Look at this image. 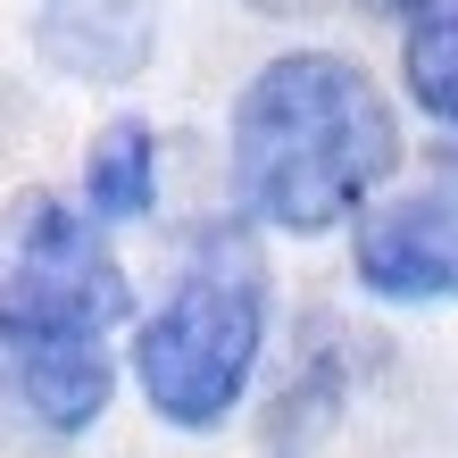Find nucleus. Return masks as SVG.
Here are the masks:
<instances>
[{"instance_id": "nucleus-1", "label": "nucleus", "mask_w": 458, "mask_h": 458, "mask_svg": "<svg viewBox=\"0 0 458 458\" xmlns=\"http://www.w3.org/2000/svg\"><path fill=\"white\" fill-rule=\"evenodd\" d=\"M400 175V117L342 50H284L233 100V192L250 225L334 233Z\"/></svg>"}, {"instance_id": "nucleus-2", "label": "nucleus", "mask_w": 458, "mask_h": 458, "mask_svg": "<svg viewBox=\"0 0 458 458\" xmlns=\"http://www.w3.org/2000/svg\"><path fill=\"white\" fill-rule=\"evenodd\" d=\"M267 350V259L242 225L192 242L175 292L133 326V384L175 434H217Z\"/></svg>"}, {"instance_id": "nucleus-3", "label": "nucleus", "mask_w": 458, "mask_h": 458, "mask_svg": "<svg viewBox=\"0 0 458 458\" xmlns=\"http://www.w3.org/2000/svg\"><path fill=\"white\" fill-rule=\"evenodd\" d=\"M125 317H133V284L75 200L25 192L0 208V334L100 342Z\"/></svg>"}, {"instance_id": "nucleus-4", "label": "nucleus", "mask_w": 458, "mask_h": 458, "mask_svg": "<svg viewBox=\"0 0 458 458\" xmlns=\"http://www.w3.org/2000/svg\"><path fill=\"white\" fill-rule=\"evenodd\" d=\"M350 259H359V284L375 292V301H409V309L458 301V200L450 192L384 200L359 225Z\"/></svg>"}, {"instance_id": "nucleus-5", "label": "nucleus", "mask_w": 458, "mask_h": 458, "mask_svg": "<svg viewBox=\"0 0 458 458\" xmlns=\"http://www.w3.org/2000/svg\"><path fill=\"white\" fill-rule=\"evenodd\" d=\"M0 392L25 425L42 434H84L100 425L117 392V367L100 342H59V334H0Z\"/></svg>"}, {"instance_id": "nucleus-6", "label": "nucleus", "mask_w": 458, "mask_h": 458, "mask_svg": "<svg viewBox=\"0 0 458 458\" xmlns=\"http://www.w3.org/2000/svg\"><path fill=\"white\" fill-rule=\"evenodd\" d=\"M150 50H158L150 0H50L42 9V59L84 84H125Z\"/></svg>"}, {"instance_id": "nucleus-7", "label": "nucleus", "mask_w": 458, "mask_h": 458, "mask_svg": "<svg viewBox=\"0 0 458 458\" xmlns=\"http://www.w3.org/2000/svg\"><path fill=\"white\" fill-rule=\"evenodd\" d=\"M150 200H158V133L117 117L84 158V208H92V225H133V217H150Z\"/></svg>"}, {"instance_id": "nucleus-8", "label": "nucleus", "mask_w": 458, "mask_h": 458, "mask_svg": "<svg viewBox=\"0 0 458 458\" xmlns=\"http://www.w3.org/2000/svg\"><path fill=\"white\" fill-rule=\"evenodd\" d=\"M400 75H409V100L434 125H458V0H425V9H409Z\"/></svg>"}, {"instance_id": "nucleus-9", "label": "nucleus", "mask_w": 458, "mask_h": 458, "mask_svg": "<svg viewBox=\"0 0 458 458\" xmlns=\"http://www.w3.org/2000/svg\"><path fill=\"white\" fill-rule=\"evenodd\" d=\"M259 17H326V9H342V0H250Z\"/></svg>"}, {"instance_id": "nucleus-10", "label": "nucleus", "mask_w": 458, "mask_h": 458, "mask_svg": "<svg viewBox=\"0 0 458 458\" xmlns=\"http://www.w3.org/2000/svg\"><path fill=\"white\" fill-rule=\"evenodd\" d=\"M367 9H425V0H367Z\"/></svg>"}, {"instance_id": "nucleus-11", "label": "nucleus", "mask_w": 458, "mask_h": 458, "mask_svg": "<svg viewBox=\"0 0 458 458\" xmlns=\"http://www.w3.org/2000/svg\"><path fill=\"white\" fill-rule=\"evenodd\" d=\"M450 175H458V150H450Z\"/></svg>"}]
</instances>
